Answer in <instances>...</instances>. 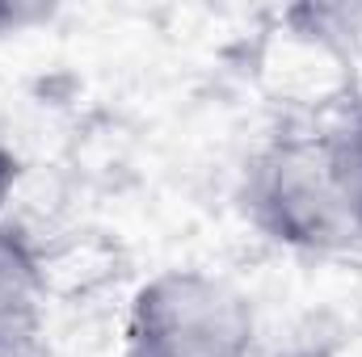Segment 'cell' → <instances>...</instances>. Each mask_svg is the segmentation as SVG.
I'll return each mask as SVG.
<instances>
[{
  "label": "cell",
  "mask_w": 362,
  "mask_h": 357,
  "mask_svg": "<svg viewBox=\"0 0 362 357\" xmlns=\"http://www.w3.org/2000/svg\"><path fill=\"white\" fill-rule=\"evenodd\" d=\"M240 206L270 244L299 257H346L362 248V206L337 126L282 122L245 164Z\"/></svg>",
  "instance_id": "6da1fadb"
},
{
  "label": "cell",
  "mask_w": 362,
  "mask_h": 357,
  "mask_svg": "<svg viewBox=\"0 0 362 357\" xmlns=\"http://www.w3.org/2000/svg\"><path fill=\"white\" fill-rule=\"evenodd\" d=\"M257 307L223 273L160 269L127 303L122 357H253Z\"/></svg>",
  "instance_id": "7a4b0ae2"
},
{
  "label": "cell",
  "mask_w": 362,
  "mask_h": 357,
  "mask_svg": "<svg viewBox=\"0 0 362 357\" xmlns=\"http://www.w3.org/2000/svg\"><path fill=\"white\" fill-rule=\"evenodd\" d=\"M51 269L21 223L0 219V357H38Z\"/></svg>",
  "instance_id": "3957f363"
},
{
  "label": "cell",
  "mask_w": 362,
  "mask_h": 357,
  "mask_svg": "<svg viewBox=\"0 0 362 357\" xmlns=\"http://www.w3.org/2000/svg\"><path fill=\"white\" fill-rule=\"evenodd\" d=\"M278 30L320 51L350 85L362 76V0H303L278 13Z\"/></svg>",
  "instance_id": "277c9868"
},
{
  "label": "cell",
  "mask_w": 362,
  "mask_h": 357,
  "mask_svg": "<svg viewBox=\"0 0 362 357\" xmlns=\"http://www.w3.org/2000/svg\"><path fill=\"white\" fill-rule=\"evenodd\" d=\"M337 139H341V156H346V169H350V181H354V193L362 206V97H354L350 114L337 122Z\"/></svg>",
  "instance_id": "5b68a950"
},
{
  "label": "cell",
  "mask_w": 362,
  "mask_h": 357,
  "mask_svg": "<svg viewBox=\"0 0 362 357\" xmlns=\"http://www.w3.org/2000/svg\"><path fill=\"white\" fill-rule=\"evenodd\" d=\"M55 17V4L42 0H0V38L4 34H25L34 25H47Z\"/></svg>",
  "instance_id": "8992f818"
},
{
  "label": "cell",
  "mask_w": 362,
  "mask_h": 357,
  "mask_svg": "<svg viewBox=\"0 0 362 357\" xmlns=\"http://www.w3.org/2000/svg\"><path fill=\"white\" fill-rule=\"evenodd\" d=\"M17 185H21V160H17L13 147L0 143V219H4V206H8V198L17 193Z\"/></svg>",
  "instance_id": "52a82bcc"
}]
</instances>
